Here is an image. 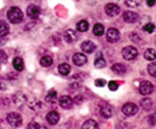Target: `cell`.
I'll return each mask as SVG.
<instances>
[{
	"label": "cell",
	"instance_id": "9",
	"mask_svg": "<svg viewBox=\"0 0 156 129\" xmlns=\"http://www.w3.org/2000/svg\"><path fill=\"white\" fill-rule=\"evenodd\" d=\"M153 84L150 81H143L141 82V84L139 85V92L142 95H149L153 92Z\"/></svg>",
	"mask_w": 156,
	"mask_h": 129
},
{
	"label": "cell",
	"instance_id": "31",
	"mask_svg": "<svg viewBox=\"0 0 156 129\" xmlns=\"http://www.w3.org/2000/svg\"><path fill=\"white\" fill-rule=\"evenodd\" d=\"M154 29H155V27H154L153 24H147L144 27H143V30L147 33H152L154 31Z\"/></svg>",
	"mask_w": 156,
	"mask_h": 129
},
{
	"label": "cell",
	"instance_id": "25",
	"mask_svg": "<svg viewBox=\"0 0 156 129\" xmlns=\"http://www.w3.org/2000/svg\"><path fill=\"white\" fill-rule=\"evenodd\" d=\"M76 28H77L78 31H80V32H86V31H88V29H89V24H88L87 20H80V22L77 24Z\"/></svg>",
	"mask_w": 156,
	"mask_h": 129
},
{
	"label": "cell",
	"instance_id": "24",
	"mask_svg": "<svg viewBox=\"0 0 156 129\" xmlns=\"http://www.w3.org/2000/svg\"><path fill=\"white\" fill-rule=\"evenodd\" d=\"M104 26L102 24H96L95 26L93 27V34L96 35V37H102L104 34Z\"/></svg>",
	"mask_w": 156,
	"mask_h": 129
},
{
	"label": "cell",
	"instance_id": "11",
	"mask_svg": "<svg viewBox=\"0 0 156 129\" xmlns=\"http://www.w3.org/2000/svg\"><path fill=\"white\" fill-rule=\"evenodd\" d=\"M59 105L63 109H71L74 105V101L69 96H65L64 95V96L60 97V99H59Z\"/></svg>",
	"mask_w": 156,
	"mask_h": 129
},
{
	"label": "cell",
	"instance_id": "38",
	"mask_svg": "<svg viewBox=\"0 0 156 129\" xmlns=\"http://www.w3.org/2000/svg\"><path fill=\"white\" fill-rule=\"evenodd\" d=\"M88 1H90V0H88ZM93 2H95V0H93Z\"/></svg>",
	"mask_w": 156,
	"mask_h": 129
},
{
	"label": "cell",
	"instance_id": "15",
	"mask_svg": "<svg viewBox=\"0 0 156 129\" xmlns=\"http://www.w3.org/2000/svg\"><path fill=\"white\" fill-rule=\"evenodd\" d=\"M100 113H101V115H102L103 117L110 118L111 116H112V114H113V109L110 107V106L105 105V106H103V107L101 108Z\"/></svg>",
	"mask_w": 156,
	"mask_h": 129
},
{
	"label": "cell",
	"instance_id": "26",
	"mask_svg": "<svg viewBox=\"0 0 156 129\" xmlns=\"http://www.w3.org/2000/svg\"><path fill=\"white\" fill-rule=\"evenodd\" d=\"M9 33V25L5 22H0V37H5Z\"/></svg>",
	"mask_w": 156,
	"mask_h": 129
},
{
	"label": "cell",
	"instance_id": "5",
	"mask_svg": "<svg viewBox=\"0 0 156 129\" xmlns=\"http://www.w3.org/2000/svg\"><path fill=\"white\" fill-rule=\"evenodd\" d=\"M105 12L109 17H115V16L119 15L121 9H120L119 5H115V3H108V5L105 7Z\"/></svg>",
	"mask_w": 156,
	"mask_h": 129
},
{
	"label": "cell",
	"instance_id": "36",
	"mask_svg": "<svg viewBox=\"0 0 156 129\" xmlns=\"http://www.w3.org/2000/svg\"><path fill=\"white\" fill-rule=\"evenodd\" d=\"M2 89H3V84L0 83V90H2Z\"/></svg>",
	"mask_w": 156,
	"mask_h": 129
},
{
	"label": "cell",
	"instance_id": "10",
	"mask_svg": "<svg viewBox=\"0 0 156 129\" xmlns=\"http://www.w3.org/2000/svg\"><path fill=\"white\" fill-rule=\"evenodd\" d=\"M123 19L124 22L128 23V24H134L139 20V15L135 12L132 11H126L123 13Z\"/></svg>",
	"mask_w": 156,
	"mask_h": 129
},
{
	"label": "cell",
	"instance_id": "16",
	"mask_svg": "<svg viewBox=\"0 0 156 129\" xmlns=\"http://www.w3.org/2000/svg\"><path fill=\"white\" fill-rule=\"evenodd\" d=\"M113 73H115L117 75H124L126 73V67L124 66L121 63H117V64H113L111 67Z\"/></svg>",
	"mask_w": 156,
	"mask_h": 129
},
{
	"label": "cell",
	"instance_id": "28",
	"mask_svg": "<svg viewBox=\"0 0 156 129\" xmlns=\"http://www.w3.org/2000/svg\"><path fill=\"white\" fill-rule=\"evenodd\" d=\"M141 0H125V3L129 8H136L140 5Z\"/></svg>",
	"mask_w": 156,
	"mask_h": 129
},
{
	"label": "cell",
	"instance_id": "37",
	"mask_svg": "<svg viewBox=\"0 0 156 129\" xmlns=\"http://www.w3.org/2000/svg\"><path fill=\"white\" fill-rule=\"evenodd\" d=\"M2 44H3V41H2V40H0V46L2 45Z\"/></svg>",
	"mask_w": 156,
	"mask_h": 129
},
{
	"label": "cell",
	"instance_id": "19",
	"mask_svg": "<svg viewBox=\"0 0 156 129\" xmlns=\"http://www.w3.org/2000/svg\"><path fill=\"white\" fill-rule=\"evenodd\" d=\"M58 71L62 76H67L71 71V66L67 63H62L58 66Z\"/></svg>",
	"mask_w": 156,
	"mask_h": 129
},
{
	"label": "cell",
	"instance_id": "2",
	"mask_svg": "<svg viewBox=\"0 0 156 129\" xmlns=\"http://www.w3.org/2000/svg\"><path fill=\"white\" fill-rule=\"evenodd\" d=\"M7 122L9 123L10 126L16 128V127H20V125H22L23 118H22V116H20L18 113H16V112H12V113L8 114Z\"/></svg>",
	"mask_w": 156,
	"mask_h": 129
},
{
	"label": "cell",
	"instance_id": "30",
	"mask_svg": "<svg viewBox=\"0 0 156 129\" xmlns=\"http://www.w3.org/2000/svg\"><path fill=\"white\" fill-rule=\"evenodd\" d=\"M8 61V56L3 50H0V63L3 64V63H7Z\"/></svg>",
	"mask_w": 156,
	"mask_h": 129
},
{
	"label": "cell",
	"instance_id": "6",
	"mask_svg": "<svg viewBox=\"0 0 156 129\" xmlns=\"http://www.w3.org/2000/svg\"><path fill=\"white\" fill-rule=\"evenodd\" d=\"M106 40L109 42V43H117L120 40V32L115 28H110L108 29L106 34Z\"/></svg>",
	"mask_w": 156,
	"mask_h": 129
},
{
	"label": "cell",
	"instance_id": "8",
	"mask_svg": "<svg viewBox=\"0 0 156 129\" xmlns=\"http://www.w3.org/2000/svg\"><path fill=\"white\" fill-rule=\"evenodd\" d=\"M40 13H41V9H40V7H37V5H30L27 8V15H28V17H30L31 19H37L40 16Z\"/></svg>",
	"mask_w": 156,
	"mask_h": 129
},
{
	"label": "cell",
	"instance_id": "1",
	"mask_svg": "<svg viewBox=\"0 0 156 129\" xmlns=\"http://www.w3.org/2000/svg\"><path fill=\"white\" fill-rule=\"evenodd\" d=\"M7 17L10 23L12 24H20L24 19V14H23L22 10L17 7H12L9 9L7 14Z\"/></svg>",
	"mask_w": 156,
	"mask_h": 129
},
{
	"label": "cell",
	"instance_id": "29",
	"mask_svg": "<svg viewBox=\"0 0 156 129\" xmlns=\"http://www.w3.org/2000/svg\"><path fill=\"white\" fill-rule=\"evenodd\" d=\"M147 71L152 77H156V64L155 62L151 63V64L147 66Z\"/></svg>",
	"mask_w": 156,
	"mask_h": 129
},
{
	"label": "cell",
	"instance_id": "23",
	"mask_svg": "<svg viewBox=\"0 0 156 129\" xmlns=\"http://www.w3.org/2000/svg\"><path fill=\"white\" fill-rule=\"evenodd\" d=\"M155 54H156L155 49H153V48H152V49L151 48H149V49H147L144 52V59L151 62V61L155 60Z\"/></svg>",
	"mask_w": 156,
	"mask_h": 129
},
{
	"label": "cell",
	"instance_id": "12",
	"mask_svg": "<svg viewBox=\"0 0 156 129\" xmlns=\"http://www.w3.org/2000/svg\"><path fill=\"white\" fill-rule=\"evenodd\" d=\"M87 57L85 56L83 54H80V52H78V54H75L73 56V63L77 66H83L87 63Z\"/></svg>",
	"mask_w": 156,
	"mask_h": 129
},
{
	"label": "cell",
	"instance_id": "14",
	"mask_svg": "<svg viewBox=\"0 0 156 129\" xmlns=\"http://www.w3.org/2000/svg\"><path fill=\"white\" fill-rule=\"evenodd\" d=\"M46 120L49 123L50 125H56L59 123V120H60V115L57 111H50L49 113L46 115Z\"/></svg>",
	"mask_w": 156,
	"mask_h": 129
},
{
	"label": "cell",
	"instance_id": "35",
	"mask_svg": "<svg viewBox=\"0 0 156 129\" xmlns=\"http://www.w3.org/2000/svg\"><path fill=\"white\" fill-rule=\"evenodd\" d=\"M147 5L149 7H153L155 5V0H147Z\"/></svg>",
	"mask_w": 156,
	"mask_h": 129
},
{
	"label": "cell",
	"instance_id": "20",
	"mask_svg": "<svg viewBox=\"0 0 156 129\" xmlns=\"http://www.w3.org/2000/svg\"><path fill=\"white\" fill-rule=\"evenodd\" d=\"M94 66H95L96 68H104V67L106 66V61L103 59L102 54H98L95 61H94Z\"/></svg>",
	"mask_w": 156,
	"mask_h": 129
},
{
	"label": "cell",
	"instance_id": "13",
	"mask_svg": "<svg viewBox=\"0 0 156 129\" xmlns=\"http://www.w3.org/2000/svg\"><path fill=\"white\" fill-rule=\"evenodd\" d=\"M81 50H83V52H86V54H92V52L95 51L96 49V46L95 44L93 43V42L91 41H86L83 42V44H81Z\"/></svg>",
	"mask_w": 156,
	"mask_h": 129
},
{
	"label": "cell",
	"instance_id": "34",
	"mask_svg": "<svg viewBox=\"0 0 156 129\" xmlns=\"http://www.w3.org/2000/svg\"><path fill=\"white\" fill-rule=\"evenodd\" d=\"M95 85L96 86H100V88H103V86L106 85V81L103 79H96L95 80Z\"/></svg>",
	"mask_w": 156,
	"mask_h": 129
},
{
	"label": "cell",
	"instance_id": "17",
	"mask_svg": "<svg viewBox=\"0 0 156 129\" xmlns=\"http://www.w3.org/2000/svg\"><path fill=\"white\" fill-rule=\"evenodd\" d=\"M13 67L17 71H24L25 65H24V61H23V59L20 58V57H16V58H14V60H13Z\"/></svg>",
	"mask_w": 156,
	"mask_h": 129
},
{
	"label": "cell",
	"instance_id": "18",
	"mask_svg": "<svg viewBox=\"0 0 156 129\" xmlns=\"http://www.w3.org/2000/svg\"><path fill=\"white\" fill-rule=\"evenodd\" d=\"M57 97H58V93L56 91H50L45 97V101L48 103H57Z\"/></svg>",
	"mask_w": 156,
	"mask_h": 129
},
{
	"label": "cell",
	"instance_id": "3",
	"mask_svg": "<svg viewBox=\"0 0 156 129\" xmlns=\"http://www.w3.org/2000/svg\"><path fill=\"white\" fill-rule=\"evenodd\" d=\"M123 58L127 61H133L138 57V50L134 46H126L122 51Z\"/></svg>",
	"mask_w": 156,
	"mask_h": 129
},
{
	"label": "cell",
	"instance_id": "33",
	"mask_svg": "<svg viewBox=\"0 0 156 129\" xmlns=\"http://www.w3.org/2000/svg\"><path fill=\"white\" fill-rule=\"evenodd\" d=\"M26 129H41L40 128V125L37 124V123L35 122H31L28 124V126H27Z\"/></svg>",
	"mask_w": 156,
	"mask_h": 129
},
{
	"label": "cell",
	"instance_id": "7",
	"mask_svg": "<svg viewBox=\"0 0 156 129\" xmlns=\"http://www.w3.org/2000/svg\"><path fill=\"white\" fill-rule=\"evenodd\" d=\"M63 37H64V41L66 42V43L72 44L78 40V33H77V31L73 30V29H69V30H66L64 32Z\"/></svg>",
	"mask_w": 156,
	"mask_h": 129
},
{
	"label": "cell",
	"instance_id": "32",
	"mask_svg": "<svg viewBox=\"0 0 156 129\" xmlns=\"http://www.w3.org/2000/svg\"><path fill=\"white\" fill-rule=\"evenodd\" d=\"M108 88H109V90L113 92V91H117L118 90V88H119V84H118L115 81H110L108 83Z\"/></svg>",
	"mask_w": 156,
	"mask_h": 129
},
{
	"label": "cell",
	"instance_id": "4",
	"mask_svg": "<svg viewBox=\"0 0 156 129\" xmlns=\"http://www.w3.org/2000/svg\"><path fill=\"white\" fill-rule=\"evenodd\" d=\"M122 112L125 114L126 116H133L137 114L138 112V107L133 103H127L122 107Z\"/></svg>",
	"mask_w": 156,
	"mask_h": 129
},
{
	"label": "cell",
	"instance_id": "27",
	"mask_svg": "<svg viewBox=\"0 0 156 129\" xmlns=\"http://www.w3.org/2000/svg\"><path fill=\"white\" fill-rule=\"evenodd\" d=\"M152 106H153V101H152L151 99H149V98H145V99H143V100L141 101V107H142L144 110H147V111L151 109Z\"/></svg>",
	"mask_w": 156,
	"mask_h": 129
},
{
	"label": "cell",
	"instance_id": "22",
	"mask_svg": "<svg viewBox=\"0 0 156 129\" xmlns=\"http://www.w3.org/2000/svg\"><path fill=\"white\" fill-rule=\"evenodd\" d=\"M83 129H98V125L94 120H88L83 124Z\"/></svg>",
	"mask_w": 156,
	"mask_h": 129
},
{
	"label": "cell",
	"instance_id": "21",
	"mask_svg": "<svg viewBox=\"0 0 156 129\" xmlns=\"http://www.w3.org/2000/svg\"><path fill=\"white\" fill-rule=\"evenodd\" d=\"M52 63H54V60H52V58H51V57H49V56L42 57L41 60H40V64H41L42 66H44V67L51 66Z\"/></svg>",
	"mask_w": 156,
	"mask_h": 129
}]
</instances>
